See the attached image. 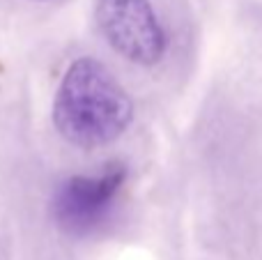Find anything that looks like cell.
Instances as JSON below:
<instances>
[{"mask_svg":"<svg viewBox=\"0 0 262 260\" xmlns=\"http://www.w3.org/2000/svg\"><path fill=\"white\" fill-rule=\"evenodd\" d=\"M51 118L69 145L95 150L115 143L127 132L134 120V101L106 64L83 55L60 78Z\"/></svg>","mask_w":262,"mask_h":260,"instance_id":"obj_1","label":"cell"},{"mask_svg":"<svg viewBox=\"0 0 262 260\" xmlns=\"http://www.w3.org/2000/svg\"><path fill=\"white\" fill-rule=\"evenodd\" d=\"M95 21L124 60L152 67L166 53V32L149 0H95Z\"/></svg>","mask_w":262,"mask_h":260,"instance_id":"obj_3","label":"cell"},{"mask_svg":"<svg viewBox=\"0 0 262 260\" xmlns=\"http://www.w3.org/2000/svg\"><path fill=\"white\" fill-rule=\"evenodd\" d=\"M124 180L127 168L108 164L95 175H72L60 182L51 198L55 226L74 237L90 235L108 219Z\"/></svg>","mask_w":262,"mask_h":260,"instance_id":"obj_2","label":"cell"}]
</instances>
